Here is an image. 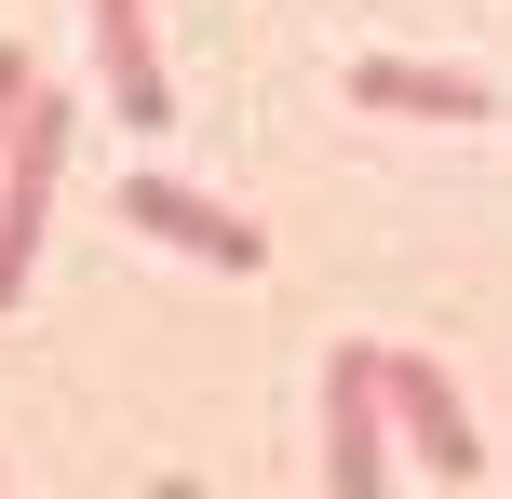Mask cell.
<instances>
[{
  "label": "cell",
  "mask_w": 512,
  "mask_h": 499,
  "mask_svg": "<svg viewBox=\"0 0 512 499\" xmlns=\"http://www.w3.org/2000/svg\"><path fill=\"white\" fill-rule=\"evenodd\" d=\"M68 122L81 108L54 95V81H27L14 135H0V311H14L27 270H41V216H54V176H68Z\"/></svg>",
  "instance_id": "obj_1"
},
{
  "label": "cell",
  "mask_w": 512,
  "mask_h": 499,
  "mask_svg": "<svg viewBox=\"0 0 512 499\" xmlns=\"http://www.w3.org/2000/svg\"><path fill=\"white\" fill-rule=\"evenodd\" d=\"M122 230L176 243V257L230 270V284H256V270H270V230H256V216H230V203H203L189 176H122Z\"/></svg>",
  "instance_id": "obj_2"
},
{
  "label": "cell",
  "mask_w": 512,
  "mask_h": 499,
  "mask_svg": "<svg viewBox=\"0 0 512 499\" xmlns=\"http://www.w3.org/2000/svg\"><path fill=\"white\" fill-rule=\"evenodd\" d=\"M378 405H391V432H405L418 473H445V486L486 473V446H472V405H459V378H445L432 351H378Z\"/></svg>",
  "instance_id": "obj_3"
},
{
  "label": "cell",
  "mask_w": 512,
  "mask_h": 499,
  "mask_svg": "<svg viewBox=\"0 0 512 499\" xmlns=\"http://www.w3.org/2000/svg\"><path fill=\"white\" fill-rule=\"evenodd\" d=\"M378 473H391L378 338H337V365H324V486H337V499H378Z\"/></svg>",
  "instance_id": "obj_4"
},
{
  "label": "cell",
  "mask_w": 512,
  "mask_h": 499,
  "mask_svg": "<svg viewBox=\"0 0 512 499\" xmlns=\"http://www.w3.org/2000/svg\"><path fill=\"white\" fill-rule=\"evenodd\" d=\"M81 27H95V81H108V108H122V135H162L176 122V81H162L149 0H81Z\"/></svg>",
  "instance_id": "obj_5"
},
{
  "label": "cell",
  "mask_w": 512,
  "mask_h": 499,
  "mask_svg": "<svg viewBox=\"0 0 512 499\" xmlns=\"http://www.w3.org/2000/svg\"><path fill=\"white\" fill-rule=\"evenodd\" d=\"M351 108H391V122H499V95L472 68H418V54H351Z\"/></svg>",
  "instance_id": "obj_6"
},
{
  "label": "cell",
  "mask_w": 512,
  "mask_h": 499,
  "mask_svg": "<svg viewBox=\"0 0 512 499\" xmlns=\"http://www.w3.org/2000/svg\"><path fill=\"white\" fill-rule=\"evenodd\" d=\"M27 81H41V68H27V41H0V135H14V108H27Z\"/></svg>",
  "instance_id": "obj_7"
}]
</instances>
